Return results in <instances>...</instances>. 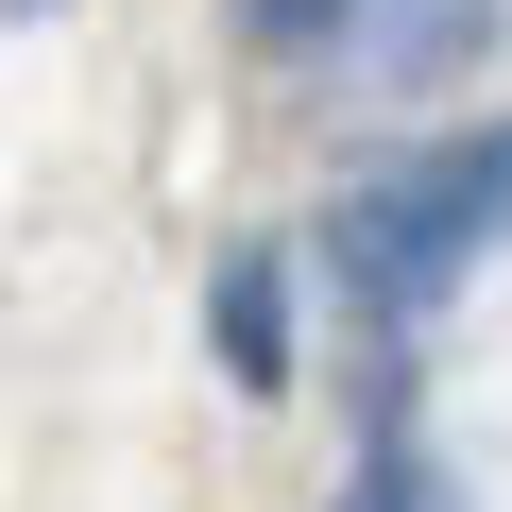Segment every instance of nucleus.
<instances>
[{"mask_svg": "<svg viewBox=\"0 0 512 512\" xmlns=\"http://www.w3.org/2000/svg\"><path fill=\"white\" fill-rule=\"evenodd\" d=\"M18 18H52V0H18Z\"/></svg>", "mask_w": 512, "mask_h": 512, "instance_id": "obj_4", "label": "nucleus"}, {"mask_svg": "<svg viewBox=\"0 0 512 512\" xmlns=\"http://www.w3.org/2000/svg\"><path fill=\"white\" fill-rule=\"evenodd\" d=\"M222 342H239V376L274 393V359H291V308H274V256H239L222 274Z\"/></svg>", "mask_w": 512, "mask_h": 512, "instance_id": "obj_2", "label": "nucleus"}, {"mask_svg": "<svg viewBox=\"0 0 512 512\" xmlns=\"http://www.w3.org/2000/svg\"><path fill=\"white\" fill-rule=\"evenodd\" d=\"M359 18V0H256V35H274V52H308V35H342Z\"/></svg>", "mask_w": 512, "mask_h": 512, "instance_id": "obj_3", "label": "nucleus"}, {"mask_svg": "<svg viewBox=\"0 0 512 512\" xmlns=\"http://www.w3.org/2000/svg\"><path fill=\"white\" fill-rule=\"evenodd\" d=\"M495 222H512V137H444V154H410L342 205V274L410 325V308L461 291V256H495Z\"/></svg>", "mask_w": 512, "mask_h": 512, "instance_id": "obj_1", "label": "nucleus"}]
</instances>
